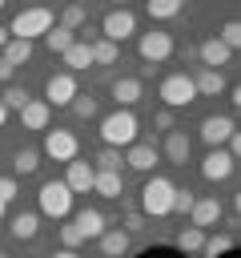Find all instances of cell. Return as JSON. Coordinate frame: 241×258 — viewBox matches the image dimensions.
<instances>
[{"instance_id":"cell-19","label":"cell","mask_w":241,"mask_h":258,"mask_svg":"<svg viewBox=\"0 0 241 258\" xmlns=\"http://www.w3.org/2000/svg\"><path fill=\"white\" fill-rule=\"evenodd\" d=\"M96 242H100V254H104V258H125V250H129V234H125L120 226L104 230Z\"/></svg>"},{"instance_id":"cell-24","label":"cell","mask_w":241,"mask_h":258,"mask_svg":"<svg viewBox=\"0 0 241 258\" xmlns=\"http://www.w3.org/2000/svg\"><path fill=\"white\" fill-rule=\"evenodd\" d=\"M64 64L76 73V69H88L92 64V48H88V40H72L68 44V52H64Z\"/></svg>"},{"instance_id":"cell-16","label":"cell","mask_w":241,"mask_h":258,"mask_svg":"<svg viewBox=\"0 0 241 258\" xmlns=\"http://www.w3.org/2000/svg\"><path fill=\"white\" fill-rule=\"evenodd\" d=\"M189 218H193L197 230H209V226L221 222V202H217V198H197L193 210H189Z\"/></svg>"},{"instance_id":"cell-28","label":"cell","mask_w":241,"mask_h":258,"mask_svg":"<svg viewBox=\"0 0 241 258\" xmlns=\"http://www.w3.org/2000/svg\"><path fill=\"white\" fill-rule=\"evenodd\" d=\"M12 169H16V177L36 173V169H40V149H20V153L12 157Z\"/></svg>"},{"instance_id":"cell-17","label":"cell","mask_w":241,"mask_h":258,"mask_svg":"<svg viewBox=\"0 0 241 258\" xmlns=\"http://www.w3.org/2000/svg\"><path fill=\"white\" fill-rule=\"evenodd\" d=\"M112 101H116V109H133V105L141 101V81H137V77L112 81Z\"/></svg>"},{"instance_id":"cell-18","label":"cell","mask_w":241,"mask_h":258,"mask_svg":"<svg viewBox=\"0 0 241 258\" xmlns=\"http://www.w3.org/2000/svg\"><path fill=\"white\" fill-rule=\"evenodd\" d=\"M72 222H76V230L84 234V242H88V238H100V234L108 230V222H104V214H100V210H80Z\"/></svg>"},{"instance_id":"cell-43","label":"cell","mask_w":241,"mask_h":258,"mask_svg":"<svg viewBox=\"0 0 241 258\" xmlns=\"http://www.w3.org/2000/svg\"><path fill=\"white\" fill-rule=\"evenodd\" d=\"M52 258H80V254H76V250H56Z\"/></svg>"},{"instance_id":"cell-6","label":"cell","mask_w":241,"mask_h":258,"mask_svg":"<svg viewBox=\"0 0 241 258\" xmlns=\"http://www.w3.org/2000/svg\"><path fill=\"white\" fill-rule=\"evenodd\" d=\"M133 32H137V12H133V8H108V12H104V20H100V36H104V40L120 44V40H129Z\"/></svg>"},{"instance_id":"cell-12","label":"cell","mask_w":241,"mask_h":258,"mask_svg":"<svg viewBox=\"0 0 241 258\" xmlns=\"http://www.w3.org/2000/svg\"><path fill=\"white\" fill-rule=\"evenodd\" d=\"M189 149H193V141H189V133H185V129H169V133H165L161 153H165V161H169V165H185V161H189Z\"/></svg>"},{"instance_id":"cell-3","label":"cell","mask_w":241,"mask_h":258,"mask_svg":"<svg viewBox=\"0 0 241 258\" xmlns=\"http://www.w3.org/2000/svg\"><path fill=\"white\" fill-rule=\"evenodd\" d=\"M173 194H177V185H173L169 177L153 173V177L141 185V214H145V218H165L169 206H173Z\"/></svg>"},{"instance_id":"cell-40","label":"cell","mask_w":241,"mask_h":258,"mask_svg":"<svg viewBox=\"0 0 241 258\" xmlns=\"http://www.w3.org/2000/svg\"><path fill=\"white\" fill-rule=\"evenodd\" d=\"M145 230V214H129L125 218V234H141Z\"/></svg>"},{"instance_id":"cell-13","label":"cell","mask_w":241,"mask_h":258,"mask_svg":"<svg viewBox=\"0 0 241 258\" xmlns=\"http://www.w3.org/2000/svg\"><path fill=\"white\" fill-rule=\"evenodd\" d=\"M197 56H201V64H205V69H213V73H221V64H229V60H233V52H229L217 36H205V40L197 44Z\"/></svg>"},{"instance_id":"cell-47","label":"cell","mask_w":241,"mask_h":258,"mask_svg":"<svg viewBox=\"0 0 241 258\" xmlns=\"http://www.w3.org/2000/svg\"><path fill=\"white\" fill-rule=\"evenodd\" d=\"M0 258H8V254H4V250H0Z\"/></svg>"},{"instance_id":"cell-20","label":"cell","mask_w":241,"mask_h":258,"mask_svg":"<svg viewBox=\"0 0 241 258\" xmlns=\"http://www.w3.org/2000/svg\"><path fill=\"white\" fill-rule=\"evenodd\" d=\"M48 117H52V109H48L44 101H28V105L20 109V125H24V129H48Z\"/></svg>"},{"instance_id":"cell-27","label":"cell","mask_w":241,"mask_h":258,"mask_svg":"<svg viewBox=\"0 0 241 258\" xmlns=\"http://www.w3.org/2000/svg\"><path fill=\"white\" fill-rule=\"evenodd\" d=\"M0 56H4V60H8L12 69H20V64H24L28 56H32V44H28V40H12V36H8V44L0 48Z\"/></svg>"},{"instance_id":"cell-10","label":"cell","mask_w":241,"mask_h":258,"mask_svg":"<svg viewBox=\"0 0 241 258\" xmlns=\"http://www.w3.org/2000/svg\"><path fill=\"white\" fill-rule=\"evenodd\" d=\"M237 125H233V117H225V113H213V117H205L201 121V141L209 145V149H221L225 141H229V133H233Z\"/></svg>"},{"instance_id":"cell-26","label":"cell","mask_w":241,"mask_h":258,"mask_svg":"<svg viewBox=\"0 0 241 258\" xmlns=\"http://www.w3.org/2000/svg\"><path fill=\"white\" fill-rule=\"evenodd\" d=\"M76 40V32H68V28H60V24H52L48 32H44V44H48V52H68V44Z\"/></svg>"},{"instance_id":"cell-9","label":"cell","mask_w":241,"mask_h":258,"mask_svg":"<svg viewBox=\"0 0 241 258\" xmlns=\"http://www.w3.org/2000/svg\"><path fill=\"white\" fill-rule=\"evenodd\" d=\"M76 149L80 145H76V137L68 129H52L44 137V157H52V161H64L68 165V161H76Z\"/></svg>"},{"instance_id":"cell-1","label":"cell","mask_w":241,"mask_h":258,"mask_svg":"<svg viewBox=\"0 0 241 258\" xmlns=\"http://www.w3.org/2000/svg\"><path fill=\"white\" fill-rule=\"evenodd\" d=\"M52 8H20L16 16H12V24H8V36L12 40H36V36H44L48 28H52Z\"/></svg>"},{"instance_id":"cell-4","label":"cell","mask_w":241,"mask_h":258,"mask_svg":"<svg viewBox=\"0 0 241 258\" xmlns=\"http://www.w3.org/2000/svg\"><path fill=\"white\" fill-rule=\"evenodd\" d=\"M36 206H40V214L44 218H68L72 214V194H68V185L64 181H44L40 189H36Z\"/></svg>"},{"instance_id":"cell-33","label":"cell","mask_w":241,"mask_h":258,"mask_svg":"<svg viewBox=\"0 0 241 258\" xmlns=\"http://www.w3.org/2000/svg\"><path fill=\"white\" fill-rule=\"evenodd\" d=\"M229 246H233V238H229V234H217V238H205V246H201L197 254H201V258H221Z\"/></svg>"},{"instance_id":"cell-21","label":"cell","mask_w":241,"mask_h":258,"mask_svg":"<svg viewBox=\"0 0 241 258\" xmlns=\"http://www.w3.org/2000/svg\"><path fill=\"white\" fill-rule=\"evenodd\" d=\"M193 89H197V97H217V93L225 89V77L213 73V69H201V73L193 77Z\"/></svg>"},{"instance_id":"cell-39","label":"cell","mask_w":241,"mask_h":258,"mask_svg":"<svg viewBox=\"0 0 241 258\" xmlns=\"http://www.w3.org/2000/svg\"><path fill=\"white\" fill-rule=\"evenodd\" d=\"M16 194H20V189H16V177H0V202L8 206V202H12Z\"/></svg>"},{"instance_id":"cell-5","label":"cell","mask_w":241,"mask_h":258,"mask_svg":"<svg viewBox=\"0 0 241 258\" xmlns=\"http://www.w3.org/2000/svg\"><path fill=\"white\" fill-rule=\"evenodd\" d=\"M161 101H165V109H185V105H193V101H197L193 77H189V73H169V77L161 81Z\"/></svg>"},{"instance_id":"cell-34","label":"cell","mask_w":241,"mask_h":258,"mask_svg":"<svg viewBox=\"0 0 241 258\" xmlns=\"http://www.w3.org/2000/svg\"><path fill=\"white\" fill-rule=\"evenodd\" d=\"M217 40L233 52V48L241 44V24H237V20H225V24H221V32H217Z\"/></svg>"},{"instance_id":"cell-41","label":"cell","mask_w":241,"mask_h":258,"mask_svg":"<svg viewBox=\"0 0 241 258\" xmlns=\"http://www.w3.org/2000/svg\"><path fill=\"white\" fill-rule=\"evenodd\" d=\"M157 129H173V109H161L157 113Z\"/></svg>"},{"instance_id":"cell-46","label":"cell","mask_w":241,"mask_h":258,"mask_svg":"<svg viewBox=\"0 0 241 258\" xmlns=\"http://www.w3.org/2000/svg\"><path fill=\"white\" fill-rule=\"evenodd\" d=\"M0 218H4V202H0Z\"/></svg>"},{"instance_id":"cell-15","label":"cell","mask_w":241,"mask_h":258,"mask_svg":"<svg viewBox=\"0 0 241 258\" xmlns=\"http://www.w3.org/2000/svg\"><path fill=\"white\" fill-rule=\"evenodd\" d=\"M92 177H96V169H92L88 161H68V169H64L68 194H88V189H92Z\"/></svg>"},{"instance_id":"cell-42","label":"cell","mask_w":241,"mask_h":258,"mask_svg":"<svg viewBox=\"0 0 241 258\" xmlns=\"http://www.w3.org/2000/svg\"><path fill=\"white\" fill-rule=\"evenodd\" d=\"M12 73H16V69H12V64L0 56V85H8V81H12Z\"/></svg>"},{"instance_id":"cell-7","label":"cell","mask_w":241,"mask_h":258,"mask_svg":"<svg viewBox=\"0 0 241 258\" xmlns=\"http://www.w3.org/2000/svg\"><path fill=\"white\" fill-rule=\"evenodd\" d=\"M137 52H141V60H145V69H157L161 60H169L173 56V36L169 32H141V40H137Z\"/></svg>"},{"instance_id":"cell-31","label":"cell","mask_w":241,"mask_h":258,"mask_svg":"<svg viewBox=\"0 0 241 258\" xmlns=\"http://www.w3.org/2000/svg\"><path fill=\"white\" fill-rule=\"evenodd\" d=\"M28 101H32V97H28V89H24V85H8V89L0 93V105H4V109H16V113H20Z\"/></svg>"},{"instance_id":"cell-11","label":"cell","mask_w":241,"mask_h":258,"mask_svg":"<svg viewBox=\"0 0 241 258\" xmlns=\"http://www.w3.org/2000/svg\"><path fill=\"white\" fill-rule=\"evenodd\" d=\"M233 157L225 153V149H209L205 153V161H201V177L205 181H225V177H233Z\"/></svg>"},{"instance_id":"cell-14","label":"cell","mask_w":241,"mask_h":258,"mask_svg":"<svg viewBox=\"0 0 241 258\" xmlns=\"http://www.w3.org/2000/svg\"><path fill=\"white\" fill-rule=\"evenodd\" d=\"M125 161H129V165H133L137 173H149V169H153V165L161 161V149H157L153 141H133V145H129V157H125Z\"/></svg>"},{"instance_id":"cell-32","label":"cell","mask_w":241,"mask_h":258,"mask_svg":"<svg viewBox=\"0 0 241 258\" xmlns=\"http://www.w3.org/2000/svg\"><path fill=\"white\" fill-rule=\"evenodd\" d=\"M84 20H88V8H84V4H68V8L60 12V28H68V32H76Z\"/></svg>"},{"instance_id":"cell-35","label":"cell","mask_w":241,"mask_h":258,"mask_svg":"<svg viewBox=\"0 0 241 258\" xmlns=\"http://www.w3.org/2000/svg\"><path fill=\"white\" fill-rule=\"evenodd\" d=\"M120 161H125V157H120V149H108V145H104V149L96 153V169H108V173H120Z\"/></svg>"},{"instance_id":"cell-2","label":"cell","mask_w":241,"mask_h":258,"mask_svg":"<svg viewBox=\"0 0 241 258\" xmlns=\"http://www.w3.org/2000/svg\"><path fill=\"white\" fill-rule=\"evenodd\" d=\"M100 141H104L108 149L133 145V141H137V113H133V109H112V113L100 121Z\"/></svg>"},{"instance_id":"cell-23","label":"cell","mask_w":241,"mask_h":258,"mask_svg":"<svg viewBox=\"0 0 241 258\" xmlns=\"http://www.w3.org/2000/svg\"><path fill=\"white\" fill-rule=\"evenodd\" d=\"M12 234H16L20 242H28V238H36V234H40V214H32V210H24V214H16V218H12Z\"/></svg>"},{"instance_id":"cell-45","label":"cell","mask_w":241,"mask_h":258,"mask_svg":"<svg viewBox=\"0 0 241 258\" xmlns=\"http://www.w3.org/2000/svg\"><path fill=\"white\" fill-rule=\"evenodd\" d=\"M4 121H8V109H4V105H0V129H4Z\"/></svg>"},{"instance_id":"cell-36","label":"cell","mask_w":241,"mask_h":258,"mask_svg":"<svg viewBox=\"0 0 241 258\" xmlns=\"http://www.w3.org/2000/svg\"><path fill=\"white\" fill-rule=\"evenodd\" d=\"M60 242H64V250H80V246H84V234L76 230V222L60 226Z\"/></svg>"},{"instance_id":"cell-44","label":"cell","mask_w":241,"mask_h":258,"mask_svg":"<svg viewBox=\"0 0 241 258\" xmlns=\"http://www.w3.org/2000/svg\"><path fill=\"white\" fill-rule=\"evenodd\" d=\"M4 44H8V28L0 24V48H4Z\"/></svg>"},{"instance_id":"cell-37","label":"cell","mask_w":241,"mask_h":258,"mask_svg":"<svg viewBox=\"0 0 241 258\" xmlns=\"http://www.w3.org/2000/svg\"><path fill=\"white\" fill-rule=\"evenodd\" d=\"M72 113H76V117H84V121H88V117H96V97H80V93H76V97H72Z\"/></svg>"},{"instance_id":"cell-22","label":"cell","mask_w":241,"mask_h":258,"mask_svg":"<svg viewBox=\"0 0 241 258\" xmlns=\"http://www.w3.org/2000/svg\"><path fill=\"white\" fill-rule=\"evenodd\" d=\"M120 189H125V181H120V173H108V169H96V177H92V194H100V198H120Z\"/></svg>"},{"instance_id":"cell-38","label":"cell","mask_w":241,"mask_h":258,"mask_svg":"<svg viewBox=\"0 0 241 258\" xmlns=\"http://www.w3.org/2000/svg\"><path fill=\"white\" fill-rule=\"evenodd\" d=\"M193 202H197V198H193V189H177V194H173L169 214H189V210H193Z\"/></svg>"},{"instance_id":"cell-8","label":"cell","mask_w":241,"mask_h":258,"mask_svg":"<svg viewBox=\"0 0 241 258\" xmlns=\"http://www.w3.org/2000/svg\"><path fill=\"white\" fill-rule=\"evenodd\" d=\"M72 97H76V77L72 73H52L44 81V105L48 109L52 105H72Z\"/></svg>"},{"instance_id":"cell-30","label":"cell","mask_w":241,"mask_h":258,"mask_svg":"<svg viewBox=\"0 0 241 258\" xmlns=\"http://www.w3.org/2000/svg\"><path fill=\"white\" fill-rule=\"evenodd\" d=\"M88 48H92V64H112V60H116V44L104 40V36L88 40Z\"/></svg>"},{"instance_id":"cell-29","label":"cell","mask_w":241,"mask_h":258,"mask_svg":"<svg viewBox=\"0 0 241 258\" xmlns=\"http://www.w3.org/2000/svg\"><path fill=\"white\" fill-rule=\"evenodd\" d=\"M205 230H197V226H185L181 234H177V250H185V254H197L201 246H205Z\"/></svg>"},{"instance_id":"cell-25","label":"cell","mask_w":241,"mask_h":258,"mask_svg":"<svg viewBox=\"0 0 241 258\" xmlns=\"http://www.w3.org/2000/svg\"><path fill=\"white\" fill-rule=\"evenodd\" d=\"M145 12H149L153 20H173V16H181V12H185V4H181V0H149V4H145Z\"/></svg>"}]
</instances>
